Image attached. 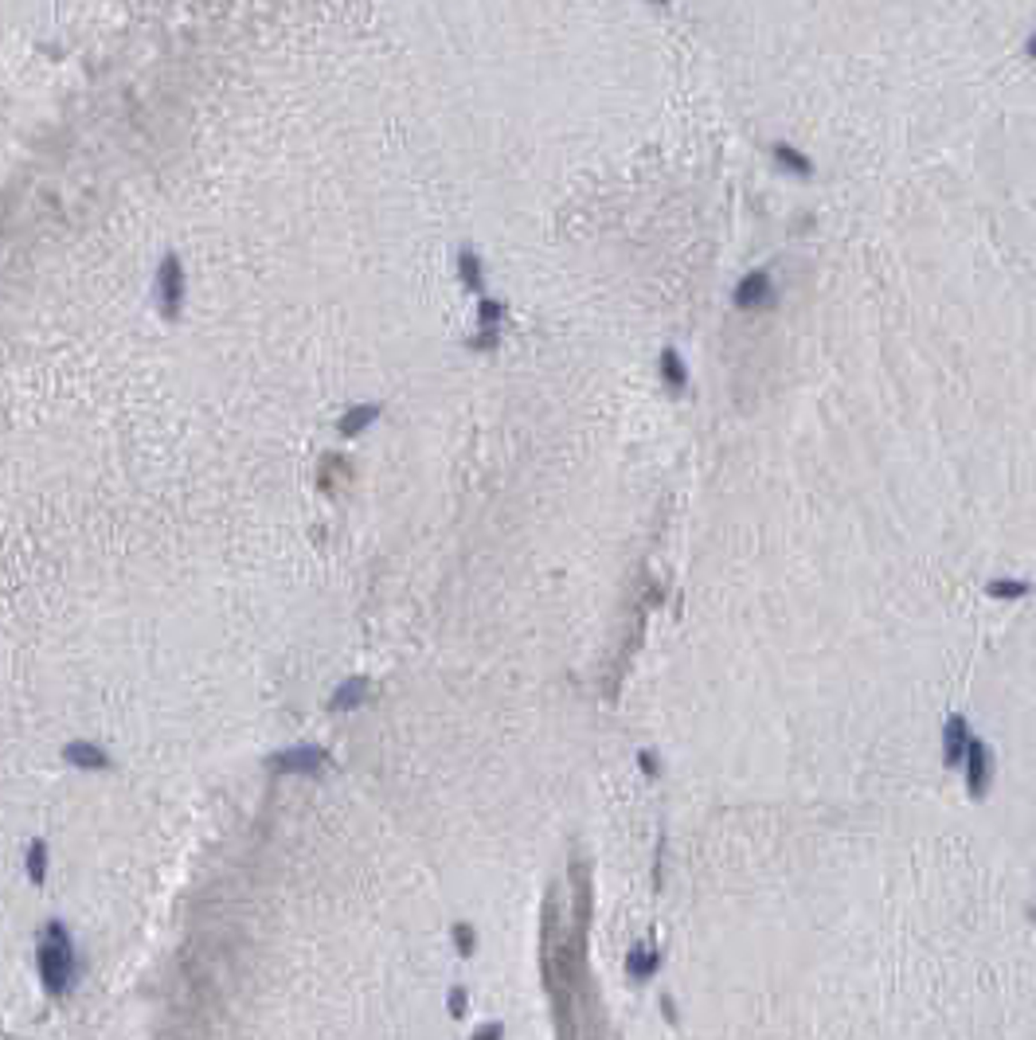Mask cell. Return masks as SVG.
I'll return each instance as SVG.
<instances>
[{"mask_svg":"<svg viewBox=\"0 0 1036 1040\" xmlns=\"http://www.w3.org/2000/svg\"><path fill=\"white\" fill-rule=\"evenodd\" d=\"M364 696H368V677H348L340 689L333 692V708H360L364 704Z\"/></svg>","mask_w":1036,"mask_h":1040,"instance_id":"obj_6","label":"cell"},{"mask_svg":"<svg viewBox=\"0 0 1036 1040\" xmlns=\"http://www.w3.org/2000/svg\"><path fill=\"white\" fill-rule=\"evenodd\" d=\"M462 1006H466V994H462V989H454V994H450V1013H454V1017L462 1013Z\"/></svg>","mask_w":1036,"mask_h":1040,"instance_id":"obj_11","label":"cell"},{"mask_svg":"<svg viewBox=\"0 0 1036 1040\" xmlns=\"http://www.w3.org/2000/svg\"><path fill=\"white\" fill-rule=\"evenodd\" d=\"M716 79L978 87L1017 79L1036 0H692Z\"/></svg>","mask_w":1036,"mask_h":1040,"instance_id":"obj_1","label":"cell"},{"mask_svg":"<svg viewBox=\"0 0 1036 1040\" xmlns=\"http://www.w3.org/2000/svg\"><path fill=\"white\" fill-rule=\"evenodd\" d=\"M454 939H458V947H462V954L474 951V931H469V927L458 924V927H454Z\"/></svg>","mask_w":1036,"mask_h":1040,"instance_id":"obj_10","label":"cell"},{"mask_svg":"<svg viewBox=\"0 0 1036 1040\" xmlns=\"http://www.w3.org/2000/svg\"><path fill=\"white\" fill-rule=\"evenodd\" d=\"M35 962H40V978L51 994H67L79 978V962H75V947H70V935L63 924H47V935L35 951Z\"/></svg>","mask_w":1036,"mask_h":1040,"instance_id":"obj_2","label":"cell"},{"mask_svg":"<svg viewBox=\"0 0 1036 1040\" xmlns=\"http://www.w3.org/2000/svg\"><path fill=\"white\" fill-rule=\"evenodd\" d=\"M63 759L70 766H79V771H106V766H110V755L102 748H94V743H67Z\"/></svg>","mask_w":1036,"mask_h":1040,"instance_id":"obj_5","label":"cell"},{"mask_svg":"<svg viewBox=\"0 0 1036 1040\" xmlns=\"http://www.w3.org/2000/svg\"><path fill=\"white\" fill-rule=\"evenodd\" d=\"M157 298H161L164 317L172 321V317L180 313V302H184V266L176 255H164V263L157 270Z\"/></svg>","mask_w":1036,"mask_h":1040,"instance_id":"obj_3","label":"cell"},{"mask_svg":"<svg viewBox=\"0 0 1036 1040\" xmlns=\"http://www.w3.org/2000/svg\"><path fill=\"white\" fill-rule=\"evenodd\" d=\"M328 755L321 748H290V751H278L270 755V771L278 775H310V771H321Z\"/></svg>","mask_w":1036,"mask_h":1040,"instance_id":"obj_4","label":"cell"},{"mask_svg":"<svg viewBox=\"0 0 1036 1040\" xmlns=\"http://www.w3.org/2000/svg\"><path fill=\"white\" fill-rule=\"evenodd\" d=\"M380 419V407L375 404H360V407H352L345 419H340V434H360L368 422H375Z\"/></svg>","mask_w":1036,"mask_h":1040,"instance_id":"obj_7","label":"cell"},{"mask_svg":"<svg viewBox=\"0 0 1036 1040\" xmlns=\"http://www.w3.org/2000/svg\"><path fill=\"white\" fill-rule=\"evenodd\" d=\"M462 278H466V286L469 290H481V266H477V258L474 255H462Z\"/></svg>","mask_w":1036,"mask_h":1040,"instance_id":"obj_9","label":"cell"},{"mask_svg":"<svg viewBox=\"0 0 1036 1040\" xmlns=\"http://www.w3.org/2000/svg\"><path fill=\"white\" fill-rule=\"evenodd\" d=\"M28 877H32V884L47 880V845L43 841H32V849H28Z\"/></svg>","mask_w":1036,"mask_h":1040,"instance_id":"obj_8","label":"cell"}]
</instances>
